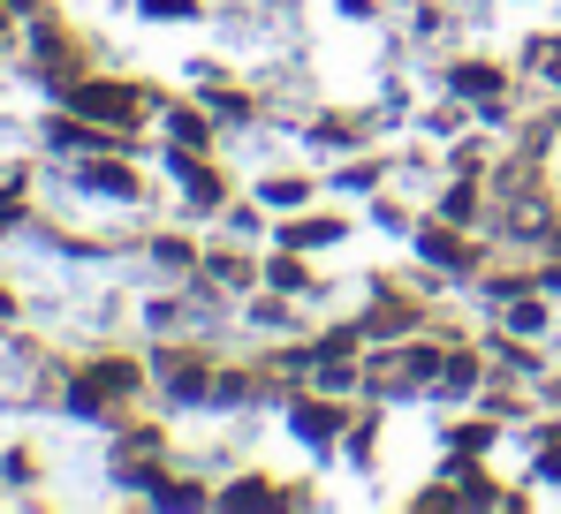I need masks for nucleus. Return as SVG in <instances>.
<instances>
[{
	"mask_svg": "<svg viewBox=\"0 0 561 514\" xmlns=\"http://www.w3.org/2000/svg\"><path fill=\"white\" fill-rule=\"evenodd\" d=\"M69 106L92 114V121H137V91H129V84H77V91H69Z\"/></svg>",
	"mask_w": 561,
	"mask_h": 514,
	"instance_id": "1",
	"label": "nucleus"
},
{
	"mask_svg": "<svg viewBox=\"0 0 561 514\" xmlns=\"http://www.w3.org/2000/svg\"><path fill=\"white\" fill-rule=\"evenodd\" d=\"M129 378H137V371H129V363H106V371H92V378H84V386H77V401H84V409H92V401H106V394H122V386H129Z\"/></svg>",
	"mask_w": 561,
	"mask_h": 514,
	"instance_id": "2",
	"label": "nucleus"
},
{
	"mask_svg": "<svg viewBox=\"0 0 561 514\" xmlns=\"http://www.w3.org/2000/svg\"><path fill=\"white\" fill-rule=\"evenodd\" d=\"M296 431L304 439H334V409H296Z\"/></svg>",
	"mask_w": 561,
	"mask_h": 514,
	"instance_id": "3",
	"label": "nucleus"
},
{
	"mask_svg": "<svg viewBox=\"0 0 561 514\" xmlns=\"http://www.w3.org/2000/svg\"><path fill=\"white\" fill-rule=\"evenodd\" d=\"M183 182H190V205H220V182H213V174H197V167H190Z\"/></svg>",
	"mask_w": 561,
	"mask_h": 514,
	"instance_id": "4",
	"label": "nucleus"
},
{
	"mask_svg": "<svg viewBox=\"0 0 561 514\" xmlns=\"http://www.w3.org/2000/svg\"><path fill=\"white\" fill-rule=\"evenodd\" d=\"M145 8H152V15H183L190 0H145Z\"/></svg>",
	"mask_w": 561,
	"mask_h": 514,
	"instance_id": "5",
	"label": "nucleus"
}]
</instances>
